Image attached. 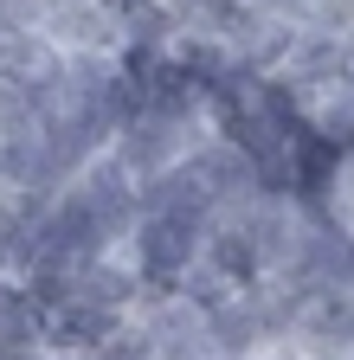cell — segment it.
Listing matches in <instances>:
<instances>
[{
  "instance_id": "9c48e42d",
  "label": "cell",
  "mask_w": 354,
  "mask_h": 360,
  "mask_svg": "<svg viewBox=\"0 0 354 360\" xmlns=\"http://www.w3.org/2000/svg\"><path fill=\"white\" fill-rule=\"evenodd\" d=\"M97 347H103L97 360H155L148 341H136V335H122V341H97Z\"/></svg>"
},
{
  "instance_id": "30bf717a",
  "label": "cell",
  "mask_w": 354,
  "mask_h": 360,
  "mask_svg": "<svg viewBox=\"0 0 354 360\" xmlns=\"http://www.w3.org/2000/svg\"><path fill=\"white\" fill-rule=\"evenodd\" d=\"M0 26H32V0H0Z\"/></svg>"
},
{
  "instance_id": "277c9868",
  "label": "cell",
  "mask_w": 354,
  "mask_h": 360,
  "mask_svg": "<svg viewBox=\"0 0 354 360\" xmlns=\"http://www.w3.org/2000/svg\"><path fill=\"white\" fill-rule=\"evenodd\" d=\"M309 135H322L335 155L354 148V84L348 77L329 84V90H316V103H309Z\"/></svg>"
},
{
  "instance_id": "8992f818",
  "label": "cell",
  "mask_w": 354,
  "mask_h": 360,
  "mask_svg": "<svg viewBox=\"0 0 354 360\" xmlns=\"http://www.w3.org/2000/svg\"><path fill=\"white\" fill-rule=\"evenodd\" d=\"M110 328H116V315H110L103 302H91V309H77V302H71V309L58 315V341H65V347H97Z\"/></svg>"
},
{
  "instance_id": "5b68a950",
  "label": "cell",
  "mask_w": 354,
  "mask_h": 360,
  "mask_svg": "<svg viewBox=\"0 0 354 360\" xmlns=\"http://www.w3.org/2000/svg\"><path fill=\"white\" fill-rule=\"evenodd\" d=\"M213 264H219V277H239V283L264 270V257H258V245H251L245 225H232V232H219V238H213Z\"/></svg>"
},
{
  "instance_id": "7a4b0ae2",
  "label": "cell",
  "mask_w": 354,
  "mask_h": 360,
  "mask_svg": "<svg viewBox=\"0 0 354 360\" xmlns=\"http://www.w3.org/2000/svg\"><path fill=\"white\" fill-rule=\"evenodd\" d=\"M187 122L181 116H161V110H142V116H129L116 135H110V155L129 167V174H136V180H148V174H161V167H174V161H181L187 155V135H181Z\"/></svg>"
},
{
  "instance_id": "ba28073f",
  "label": "cell",
  "mask_w": 354,
  "mask_h": 360,
  "mask_svg": "<svg viewBox=\"0 0 354 360\" xmlns=\"http://www.w3.org/2000/svg\"><path fill=\"white\" fill-rule=\"evenodd\" d=\"M181 7H187L194 20H206V26H213V39H219V32L239 20V7H245V0H181Z\"/></svg>"
},
{
  "instance_id": "3957f363",
  "label": "cell",
  "mask_w": 354,
  "mask_h": 360,
  "mask_svg": "<svg viewBox=\"0 0 354 360\" xmlns=\"http://www.w3.org/2000/svg\"><path fill=\"white\" fill-rule=\"evenodd\" d=\"M200 251V225L181 219V212H148L142 232H136V264L142 277H174V270H187Z\"/></svg>"
},
{
  "instance_id": "8fae6325",
  "label": "cell",
  "mask_w": 354,
  "mask_h": 360,
  "mask_svg": "<svg viewBox=\"0 0 354 360\" xmlns=\"http://www.w3.org/2000/svg\"><path fill=\"white\" fill-rule=\"evenodd\" d=\"M161 360H206V354H200V347H187V341H174V347H167Z\"/></svg>"
},
{
  "instance_id": "6da1fadb",
  "label": "cell",
  "mask_w": 354,
  "mask_h": 360,
  "mask_svg": "<svg viewBox=\"0 0 354 360\" xmlns=\"http://www.w3.org/2000/svg\"><path fill=\"white\" fill-rule=\"evenodd\" d=\"M32 32L58 52H110L116 13L103 0H32Z\"/></svg>"
},
{
  "instance_id": "52a82bcc",
  "label": "cell",
  "mask_w": 354,
  "mask_h": 360,
  "mask_svg": "<svg viewBox=\"0 0 354 360\" xmlns=\"http://www.w3.org/2000/svg\"><path fill=\"white\" fill-rule=\"evenodd\" d=\"M32 264V219L20 212V200H0V270Z\"/></svg>"
}]
</instances>
